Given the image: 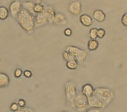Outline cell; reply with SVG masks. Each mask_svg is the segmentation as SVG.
Listing matches in <instances>:
<instances>
[{"mask_svg":"<svg viewBox=\"0 0 127 112\" xmlns=\"http://www.w3.org/2000/svg\"><path fill=\"white\" fill-rule=\"evenodd\" d=\"M16 19L23 30L28 34L33 33L35 27V16L34 14L22 7Z\"/></svg>","mask_w":127,"mask_h":112,"instance_id":"cell-1","label":"cell"},{"mask_svg":"<svg viewBox=\"0 0 127 112\" xmlns=\"http://www.w3.org/2000/svg\"><path fill=\"white\" fill-rule=\"evenodd\" d=\"M94 95L98 97L101 102L106 106V107L112 102L114 98V92L107 88L98 87L94 89Z\"/></svg>","mask_w":127,"mask_h":112,"instance_id":"cell-2","label":"cell"},{"mask_svg":"<svg viewBox=\"0 0 127 112\" xmlns=\"http://www.w3.org/2000/svg\"><path fill=\"white\" fill-rule=\"evenodd\" d=\"M76 91V85L74 82L70 81L67 82L65 85V97L67 101V102L72 108H74L75 100L77 96Z\"/></svg>","mask_w":127,"mask_h":112,"instance_id":"cell-3","label":"cell"},{"mask_svg":"<svg viewBox=\"0 0 127 112\" xmlns=\"http://www.w3.org/2000/svg\"><path fill=\"white\" fill-rule=\"evenodd\" d=\"M74 109L79 112L88 111V110L90 109L88 104V98L82 92L77 94L74 103Z\"/></svg>","mask_w":127,"mask_h":112,"instance_id":"cell-4","label":"cell"},{"mask_svg":"<svg viewBox=\"0 0 127 112\" xmlns=\"http://www.w3.org/2000/svg\"><path fill=\"white\" fill-rule=\"evenodd\" d=\"M82 11V4L80 0H72L68 5V12L74 17H79Z\"/></svg>","mask_w":127,"mask_h":112,"instance_id":"cell-5","label":"cell"},{"mask_svg":"<svg viewBox=\"0 0 127 112\" xmlns=\"http://www.w3.org/2000/svg\"><path fill=\"white\" fill-rule=\"evenodd\" d=\"M9 12L10 15L13 18H17L18 14L20 13L21 10L22 9V2L20 0H14L9 5Z\"/></svg>","mask_w":127,"mask_h":112,"instance_id":"cell-6","label":"cell"},{"mask_svg":"<svg viewBox=\"0 0 127 112\" xmlns=\"http://www.w3.org/2000/svg\"><path fill=\"white\" fill-rule=\"evenodd\" d=\"M87 98H88L89 107L90 108H94V107L101 108V109L106 108V106H105L98 97H96L94 94L90 96V97H87Z\"/></svg>","mask_w":127,"mask_h":112,"instance_id":"cell-7","label":"cell"},{"mask_svg":"<svg viewBox=\"0 0 127 112\" xmlns=\"http://www.w3.org/2000/svg\"><path fill=\"white\" fill-rule=\"evenodd\" d=\"M48 23V14L44 10V12L37 13L35 15V26L36 27H39L45 25V24Z\"/></svg>","mask_w":127,"mask_h":112,"instance_id":"cell-8","label":"cell"},{"mask_svg":"<svg viewBox=\"0 0 127 112\" xmlns=\"http://www.w3.org/2000/svg\"><path fill=\"white\" fill-rule=\"evenodd\" d=\"M80 22L85 27H90L93 25V18L88 14H82L80 17Z\"/></svg>","mask_w":127,"mask_h":112,"instance_id":"cell-9","label":"cell"},{"mask_svg":"<svg viewBox=\"0 0 127 112\" xmlns=\"http://www.w3.org/2000/svg\"><path fill=\"white\" fill-rule=\"evenodd\" d=\"M93 18L98 22H103L106 19V14L101 9H96L93 12Z\"/></svg>","mask_w":127,"mask_h":112,"instance_id":"cell-10","label":"cell"},{"mask_svg":"<svg viewBox=\"0 0 127 112\" xmlns=\"http://www.w3.org/2000/svg\"><path fill=\"white\" fill-rule=\"evenodd\" d=\"M67 23V20L66 17L63 13L58 12L56 14L55 19H54V22H53V25H66Z\"/></svg>","mask_w":127,"mask_h":112,"instance_id":"cell-11","label":"cell"},{"mask_svg":"<svg viewBox=\"0 0 127 112\" xmlns=\"http://www.w3.org/2000/svg\"><path fill=\"white\" fill-rule=\"evenodd\" d=\"M45 11L48 14V23L53 25V22H54V19H55V17H56V14H57L55 9L52 7L48 6V7H45Z\"/></svg>","mask_w":127,"mask_h":112,"instance_id":"cell-12","label":"cell"},{"mask_svg":"<svg viewBox=\"0 0 127 112\" xmlns=\"http://www.w3.org/2000/svg\"><path fill=\"white\" fill-rule=\"evenodd\" d=\"M94 89H95L90 84H85L81 88V92L86 97H90V96L94 94Z\"/></svg>","mask_w":127,"mask_h":112,"instance_id":"cell-13","label":"cell"},{"mask_svg":"<svg viewBox=\"0 0 127 112\" xmlns=\"http://www.w3.org/2000/svg\"><path fill=\"white\" fill-rule=\"evenodd\" d=\"M9 83H10L9 76L7 74L1 72L0 73V88L3 89V88L7 87L9 84Z\"/></svg>","mask_w":127,"mask_h":112,"instance_id":"cell-14","label":"cell"},{"mask_svg":"<svg viewBox=\"0 0 127 112\" xmlns=\"http://www.w3.org/2000/svg\"><path fill=\"white\" fill-rule=\"evenodd\" d=\"M34 6H35V3L34 2L31 1H25L22 2V7L25 8L26 10L29 11L30 12H31L32 14H34L35 16V12H34Z\"/></svg>","mask_w":127,"mask_h":112,"instance_id":"cell-15","label":"cell"},{"mask_svg":"<svg viewBox=\"0 0 127 112\" xmlns=\"http://www.w3.org/2000/svg\"><path fill=\"white\" fill-rule=\"evenodd\" d=\"M87 57H88V52H86L85 50L80 49L79 54H78V56L76 57V60L78 61L79 63H83L86 61Z\"/></svg>","mask_w":127,"mask_h":112,"instance_id":"cell-16","label":"cell"},{"mask_svg":"<svg viewBox=\"0 0 127 112\" xmlns=\"http://www.w3.org/2000/svg\"><path fill=\"white\" fill-rule=\"evenodd\" d=\"M9 14H10L9 9H7V7H5L3 6L0 7V20L2 21L6 20L8 17Z\"/></svg>","mask_w":127,"mask_h":112,"instance_id":"cell-17","label":"cell"},{"mask_svg":"<svg viewBox=\"0 0 127 112\" xmlns=\"http://www.w3.org/2000/svg\"><path fill=\"white\" fill-rule=\"evenodd\" d=\"M98 42L96 40V39H90V41L88 42V49L90 51H95V50L98 47Z\"/></svg>","mask_w":127,"mask_h":112,"instance_id":"cell-18","label":"cell"},{"mask_svg":"<svg viewBox=\"0 0 127 112\" xmlns=\"http://www.w3.org/2000/svg\"><path fill=\"white\" fill-rule=\"evenodd\" d=\"M78 66H79V62H78V61L76 59L66 61V68L69 69V70H76L78 68Z\"/></svg>","mask_w":127,"mask_h":112,"instance_id":"cell-19","label":"cell"},{"mask_svg":"<svg viewBox=\"0 0 127 112\" xmlns=\"http://www.w3.org/2000/svg\"><path fill=\"white\" fill-rule=\"evenodd\" d=\"M66 50L67 52H69L70 53H71V54L74 56L75 58H76V57H77L78 54H79V52H80V48H79V47H77L75 46H67L66 47Z\"/></svg>","mask_w":127,"mask_h":112,"instance_id":"cell-20","label":"cell"},{"mask_svg":"<svg viewBox=\"0 0 127 112\" xmlns=\"http://www.w3.org/2000/svg\"><path fill=\"white\" fill-rule=\"evenodd\" d=\"M62 56H63V60L64 61H72V60H75V59H76L74 56H73L71 53H70L69 52H67L66 50V51H64L63 52V54H62Z\"/></svg>","mask_w":127,"mask_h":112,"instance_id":"cell-21","label":"cell"},{"mask_svg":"<svg viewBox=\"0 0 127 112\" xmlns=\"http://www.w3.org/2000/svg\"><path fill=\"white\" fill-rule=\"evenodd\" d=\"M89 37L90 39H96L98 38V29L92 28L89 32Z\"/></svg>","mask_w":127,"mask_h":112,"instance_id":"cell-22","label":"cell"},{"mask_svg":"<svg viewBox=\"0 0 127 112\" xmlns=\"http://www.w3.org/2000/svg\"><path fill=\"white\" fill-rule=\"evenodd\" d=\"M34 12H35V14L37 13H39V12H44L45 10V7L43 4L41 3H35V6H34Z\"/></svg>","mask_w":127,"mask_h":112,"instance_id":"cell-23","label":"cell"},{"mask_svg":"<svg viewBox=\"0 0 127 112\" xmlns=\"http://www.w3.org/2000/svg\"><path fill=\"white\" fill-rule=\"evenodd\" d=\"M105 34H106V30H105L103 28H99V29H98V39L104 38Z\"/></svg>","mask_w":127,"mask_h":112,"instance_id":"cell-24","label":"cell"},{"mask_svg":"<svg viewBox=\"0 0 127 112\" xmlns=\"http://www.w3.org/2000/svg\"><path fill=\"white\" fill-rule=\"evenodd\" d=\"M19 109H20V106H19L17 102H13V103H12V105L10 106V110L12 111L17 112L19 111Z\"/></svg>","mask_w":127,"mask_h":112,"instance_id":"cell-25","label":"cell"},{"mask_svg":"<svg viewBox=\"0 0 127 112\" xmlns=\"http://www.w3.org/2000/svg\"><path fill=\"white\" fill-rule=\"evenodd\" d=\"M22 74H23V71L21 68L16 69L15 71H14V75H15L16 78H20V77L22 75Z\"/></svg>","mask_w":127,"mask_h":112,"instance_id":"cell-26","label":"cell"},{"mask_svg":"<svg viewBox=\"0 0 127 112\" xmlns=\"http://www.w3.org/2000/svg\"><path fill=\"white\" fill-rule=\"evenodd\" d=\"M121 24L126 26V27H127V12L124 13L123 16L121 17Z\"/></svg>","mask_w":127,"mask_h":112,"instance_id":"cell-27","label":"cell"},{"mask_svg":"<svg viewBox=\"0 0 127 112\" xmlns=\"http://www.w3.org/2000/svg\"><path fill=\"white\" fill-rule=\"evenodd\" d=\"M34 110L31 108H29V107H26V106H24V107H20L19 109L18 112H33Z\"/></svg>","mask_w":127,"mask_h":112,"instance_id":"cell-28","label":"cell"},{"mask_svg":"<svg viewBox=\"0 0 127 112\" xmlns=\"http://www.w3.org/2000/svg\"><path fill=\"white\" fill-rule=\"evenodd\" d=\"M64 34L66 35V37H70L72 34V30H71V28H66V29H65V30H64Z\"/></svg>","mask_w":127,"mask_h":112,"instance_id":"cell-29","label":"cell"},{"mask_svg":"<svg viewBox=\"0 0 127 112\" xmlns=\"http://www.w3.org/2000/svg\"><path fill=\"white\" fill-rule=\"evenodd\" d=\"M23 74H24V76L26 77V78H31V77L32 76V72L29 70H26L23 72Z\"/></svg>","mask_w":127,"mask_h":112,"instance_id":"cell-30","label":"cell"},{"mask_svg":"<svg viewBox=\"0 0 127 112\" xmlns=\"http://www.w3.org/2000/svg\"><path fill=\"white\" fill-rule=\"evenodd\" d=\"M103 109H101V108H97V107H94V108H90L88 110L89 112H101L102 111Z\"/></svg>","mask_w":127,"mask_h":112,"instance_id":"cell-31","label":"cell"},{"mask_svg":"<svg viewBox=\"0 0 127 112\" xmlns=\"http://www.w3.org/2000/svg\"><path fill=\"white\" fill-rule=\"evenodd\" d=\"M17 103H18V105L20 107H24V106H26V101L25 100H23V99H19L17 101Z\"/></svg>","mask_w":127,"mask_h":112,"instance_id":"cell-32","label":"cell"}]
</instances>
